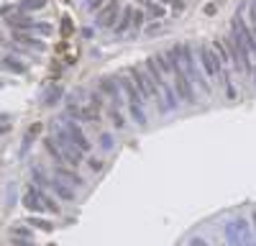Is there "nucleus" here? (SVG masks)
Wrapping results in <instances>:
<instances>
[{"mask_svg": "<svg viewBox=\"0 0 256 246\" xmlns=\"http://www.w3.org/2000/svg\"><path fill=\"white\" fill-rule=\"evenodd\" d=\"M95 18H98V24H100L102 28H116V24L120 20V6L116 3V0H110V3H105V6L95 13Z\"/></svg>", "mask_w": 256, "mask_h": 246, "instance_id": "1", "label": "nucleus"}, {"mask_svg": "<svg viewBox=\"0 0 256 246\" xmlns=\"http://www.w3.org/2000/svg\"><path fill=\"white\" fill-rule=\"evenodd\" d=\"M3 67H6L8 72H13V74H24V72L28 70V67H26V62H20L18 56H10V54L3 59Z\"/></svg>", "mask_w": 256, "mask_h": 246, "instance_id": "4", "label": "nucleus"}, {"mask_svg": "<svg viewBox=\"0 0 256 246\" xmlns=\"http://www.w3.org/2000/svg\"><path fill=\"white\" fill-rule=\"evenodd\" d=\"M64 128H67L70 131V136H72V141L77 144V146L82 149V152H90L92 146H90V141H88V136H84L82 134V128L77 126V123H67V126H64Z\"/></svg>", "mask_w": 256, "mask_h": 246, "instance_id": "3", "label": "nucleus"}, {"mask_svg": "<svg viewBox=\"0 0 256 246\" xmlns=\"http://www.w3.org/2000/svg\"><path fill=\"white\" fill-rule=\"evenodd\" d=\"M8 131V126H0V134H6Z\"/></svg>", "mask_w": 256, "mask_h": 246, "instance_id": "9", "label": "nucleus"}, {"mask_svg": "<svg viewBox=\"0 0 256 246\" xmlns=\"http://www.w3.org/2000/svg\"><path fill=\"white\" fill-rule=\"evenodd\" d=\"M59 95H62V88H54V90H49V92H46V102H54V100H59Z\"/></svg>", "mask_w": 256, "mask_h": 246, "instance_id": "7", "label": "nucleus"}, {"mask_svg": "<svg viewBox=\"0 0 256 246\" xmlns=\"http://www.w3.org/2000/svg\"><path fill=\"white\" fill-rule=\"evenodd\" d=\"M56 177L64 180V182H74V184H82V177L74 172V170H67V167H56Z\"/></svg>", "mask_w": 256, "mask_h": 246, "instance_id": "5", "label": "nucleus"}, {"mask_svg": "<svg viewBox=\"0 0 256 246\" xmlns=\"http://www.w3.org/2000/svg\"><path fill=\"white\" fill-rule=\"evenodd\" d=\"M100 146H102V149H110V146H113V136H110V134H102V136H100Z\"/></svg>", "mask_w": 256, "mask_h": 246, "instance_id": "6", "label": "nucleus"}, {"mask_svg": "<svg viewBox=\"0 0 256 246\" xmlns=\"http://www.w3.org/2000/svg\"><path fill=\"white\" fill-rule=\"evenodd\" d=\"M6 24H8L13 31H34L36 20H34L31 16H8Z\"/></svg>", "mask_w": 256, "mask_h": 246, "instance_id": "2", "label": "nucleus"}, {"mask_svg": "<svg viewBox=\"0 0 256 246\" xmlns=\"http://www.w3.org/2000/svg\"><path fill=\"white\" fill-rule=\"evenodd\" d=\"M102 6H105V0H90V3H88V8H90V10H95V13H98Z\"/></svg>", "mask_w": 256, "mask_h": 246, "instance_id": "8", "label": "nucleus"}]
</instances>
